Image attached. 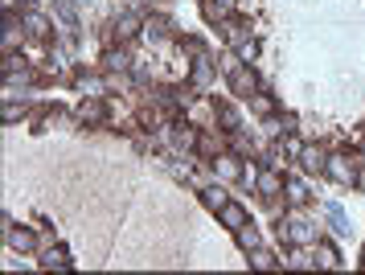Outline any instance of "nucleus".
Listing matches in <instances>:
<instances>
[{"instance_id":"nucleus-7","label":"nucleus","mask_w":365,"mask_h":275,"mask_svg":"<svg viewBox=\"0 0 365 275\" xmlns=\"http://www.w3.org/2000/svg\"><path fill=\"white\" fill-rule=\"evenodd\" d=\"M21 21H25V29H29V37H50V33H53L50 16H46V13H37V9H29V13L21 16Z\"/></svg>"},{"instance_id":"nucleus-5","label":"nucleus","mask_w":365,"mask_h":275,"mask_svg":"<svg viewBox=\"0 0 365 275\" xmlns=\"http://www.w3.org/2000/svg\"><path fill=\"white\" fill-rule=\"evenodd\" d=\"M255 189H259V194H263L267 201H275V197H279L283 189H287V185H283L279 169H263V173H259V181H255Z\"/></svg>"},{"instance_id":"nucleus-20","label":"nucleus","mask_w":365,"mask_h":275,"mask_svg":"<svg viewBox=\"0 0 365 275\" xmlns=\"http://www.w3.org/2000/svg\"><path fill=\"white\" fill-rule=\"evenodd\" d=\"M308 185H304V181H287V206H304V201H308Z\"/></svg>"},{"instance_id":"nucleus-34","label":"nucleus","mask_w":365,"mask_h":275,"mask_svg":"<svg viewBox=\"0 0 365 275\" xmlns=\"http://www.w3.org/2000/svg\"><path fill=\"white\" fill-rule=\"evenodd\" d=\"M217 4H222V9H230V4H238V0H217Z\"/></svg>"},{"instance_id":"nucleus-13","label":"nucleus","mask_w":365,"mask_h":275,"mask_svg":"<svg viewBox=\"0 0 365 275\" xmlns=\"http://www.w3.org/2000/svg\"><path fill=\"white\" fill-rule=\"evenodd\" d=\"M78 119H83V124H99V119H103V103L86 95L83 103H78Z\"/></svg>"},{"instance_id":"nucleus-33","label":"nucleus","mask_w":365,"mask_h":275,"mask_svg":"<svg viewBox=\"0 0 365 275\" xmlns=\"http://www.w3.org/2000/svg\"><path fill=\"white\" fill-rule=\"evenodd\" d=\"M0 4H4V13H13V4H17V0H0Z\"/></svg>"},{"instance_id":"nucleus-22","label":"nucleus","mask_w":365,"mask_h":275,"mask_svg":"<svg viewBox=\"0 0 365 275\" xmlns=\"http://www.w3.org/2000/svg\"><path fill=\"white\" fill-rule=\"evenodd\" d=\"M21 115H25V103H17V99H4V111H0V119H4V124H17Z\"/></svg>"},{"instance_id":"nucleus-16","label":"nucleus","mask_w":365,"mask_h":275,"mask_svg":"<svg viewBox=\"0 0 365 275\" xmlns=\"http://www.w3.org/2000/svg\"><path fill=\"white\" fill-rule=\"evenodd\" d=\"M78 91H83V95H91V99H103V95H107V82L91 79V74H78Z\"/></svg>"},{"instance_id":"nucleus-18","label":"nucleus","mask_w":365,"mask_h":275,"mask_svg":"<svg viewBox=\"0 0 365 275\" xmlns=\"http://www.w3.org/2000/svg\"><path fill=\"white\" fill-rule=\"evenodd\" d=\"M201 201H205V206H210V210H222V206H226V201H230V197H226V189H217V185H210V189H201Z\"/></svg>"},{"instance_id":"nucleus-27","label":"nucleus","mask_w":365,"mask_h":275,"mask_svg":"<svg viewBox=\"0 0 365 275\" xmlns=\"http://www.w3.org/2000/svg\"><path fill=\"white\" fill-rule=\"evenodd\" d=\"M13 70H25V58H21V54H4V62H0V74H13Z\"/></svg>"},{"instance_id":"nucleus-2","label":"nucleus","mask_w":365,"mask_h":275,"mask_svg":"<svg viewBox=\"0 0 365 275\" xmlns=\"http://www.w3.org/2000/svg\"><path fill=\"white\" fill-rule=\"evenodd\" d=\"M4 243H9V251H17V255H29L37 246V234L29 226H9L4 230Z\"/></svg>"},{"instance_id":"nucleus-11","label":"nucleus","mask_w":365,"mask_h":275,"mask_svg":"<svg viewBox=\"0 0 365 275\" xmlns=\"http://www.w3.org/2000/svg\"><path fill=\"white\" fill-rule=\"evenodd\" d=\"M316 267H324V271H332V267H341V255H336V246L332 243H316Z\"/></svg>"},{"instance_id":"nucleus-28","label":"nucleus","mask_w":365,"mask_h":275,"mask_svg":"<svg viewBox=\"0 0 365 275\" xmlns=\"http://www.w3.org/2000/svg\"><path fill=\"white\" fill-rule=\"evenodd\" d=\"M234 54H238V58H242V62H255V54H259V46H255V41H242V46H234Z\"/></svg>"},{"instance_id":"nucleus-26","label":"nucleus","mask_w":365,"mask_h":275,"mask_svg":"<svg viewBox=\"0 0 365 275\" xmlns=\"http://www.w3.org/2000/svg\"><path fill=\"white\" fill-rule=\"evenodd\" d=\"M144 37L148 41H165V21H144Z\"/></svg>"},{"instance_id":"nucleus-17","label":"nucleus","mask_w":365,"mask_h":275,"mask_svg":"<svg viewBox=\"0 0 365 275\" xmlns=\"http://www.w3.org/2000/svg\"><path fill=\"white\" fill-rule=\"evenodd\" d=\"M103 66H107V70H119V74H123V70L132 66V58H128L123 49H107V54H103Z\"/></svg>"},{"instance_id":"nucleus-25","label":"nucleus","mask_w":365,"mask_h":275,"mask_svg":"<svg viewBox=\"0 0 365 275\" xmlns=\"http://www.w3.org/2000/svg\"><path fill=\"white\" fill-rule=\"evenodd\" d=\"M201 13H205V21H222V16H226V9H222L217 0H201Z\"/></svg>"},{"instance_id":"nucleus-4","label":"nucleus","mask_w":365,"mask_h":275,"mask_svg":"<svg viewBox=\"0 0 365 275\" xmlns=\"http://www.w3.org/2000/svg\"><path fill=\"white\" fill-rule=\"evenodd\" d=\"M217 222H222L226 230H234V234H238V230L250 222V214H247V206H238V201H226V206L217 210Z\"/></svg>"},{"instance_id":"nucleus-15","label":"nucleus","mask_w":365,"mask_h":275,"mask_svg":"<svg viewBox=\"0 0 365 275\" xmlns=\"http://www.w3.org/2000/svg\"><path fill=\"white\" fill-rule=\"evenodd\" d=\"M217 124H222L226 131H238V124H242L238 107H230V103H217Z\"/></svg>"},{"instance_id":"nucleus-23","label":"nucleus","mask_w":365,"mask_h":275,"mask_svg":"<svg viewBox=\"0 0 365 275\" xmlns=\"http://www.w3.org/2000/svg\"><path fill=\"white\" fill-rule=\"evenodd\" d=\"M58 21L66 25V33L78 29V16H74V9H70V0H62V4H58Z\"/></svg>"},{"instance_id":"nucleus-9","label":"nucleus","mask_w":365,"mask_h":275,"mask_svg":"<svg viewBox=\"0 0 365 275\" xmlns=\"http://www.w3.org/2000/svg\"><path fill=\"white\" fill-rule=\"evenodd\" d=\"M299 164H304V173H324V169H329V156H324V152H320V148H304V152H299Z\"/></svg>"},{"instance_id":"nucleus-10","label":"nucleus","mask_w":365,"mask_h":275,"mask_svg":"<svg viewBox=\"0 0 365 275\" xmlns=\"http://www.w3.org/2000/svg\"><path fill=\"white\" fill-rule=\"evenodd\" d=\"M230 86H234V95H255V86H259V79H255V70H234L230 74Z\"/></svg>"},{"instance_id":"nucleus-30","label":"nucleus","mask_w":365,"mask_h":275,"mask_svg":"<svg viewBox=\"0 0 365 275\" xmlns=\"http://www.w3.org/2000/svg\"><path fill=\"white\" fill-rule=\"evenodd\" d=\"M197 148H201V156H217V140H214V136H201Z\"/></svg>"},{"instance_id":"nucleus-21","label":"nucleus","mask_w":365,"mask_h":275,"mask_svg":"<svg viewBox=\"0 0 365 275\" xmlns=\"http://www.w3.org/2000/svg\"><path fill=\"white\" fill-rule=\"evenodd\" d=\"M238 246H242V251H255V246H263V239H259V230L250 226V222H247L242 230H238Z\"/></svg>"},{"instance_id":"nucleus-32","label":"nucleus","mask_w":365,"mask_h":275,"mask_svg":"<svg viewBox=\"0 0 365 275\" xmlns=\"http://www.w3.org/2000/svg\"><path fill=\"white\" fill-rule=\"evenodd\" d=\"M234 152H238V156H247V152H250L247 136H238V131H234Z\"/></svg>"},{"instance_id":"nucleus-14","label":"nucleus","mask_w":365,"mask_h":275,"mask_svg":"<svg viewBox=\"0 0 365 275\" xmlns=\"http://www.w3.org/2000/svg\"><path fill=\"white\" fill-rule=\"evenodd\" d=\"M250 267H255V271H275L279 259H275L271 251H263V246H255V251H250Z\"/></svg>"},{"instance_id":"nucleus-3","label":"nucleus","mask_w":365,"mask_h":275,"mask_svg":"<svg viewBox=\"0 0 365 275\" xmlns=\"http://www.w3.org/2000/svg\"><path fill=\"white\" fill-rule=\"evenodd\" d=\"M214 177H217V181H242L238 152H217V156H214Z\"/></svg>"},{"instance_id":"nucleus-12","label":"nucleus","mask_w":365,"mask_h":275,"mask_svg":"<svg viewBox=\"0 0 365 275\" xmlns=\"http://www.w3.org/2000/svg\"><path fill=\"white\" fill-rule=\"evenodd\" d=\"M41 267H50V271H66V267H70V255L62 251V246H50V251L41 255Z\"/></svg>"},{"instance_id":"nucleus-29","label":"nucleus","mask_w":365,"mask_h":275,"mask_svg":"<svg viewBox=\"0 0 365 275\" xmlns=\"http://www.w3.org/2000/svg\"><path fill=\"white\" fill-rule=\"evenodd\" d=\"M283 152H287L292 161H299V152H304V144H299L296 136H287V140H283Z\"/></svg>"},{"instance_id":"nucleus-6","label":"nucleus","mask_w":365,"mask_h":275,"mask_svg":"<svg viewBox=\"0 0 365 275\" xmlns=\"http://www.w3.org/2000/svg\"><path fill=\"white\" fill-rule=\"evenodd\" d=\"M283 226H287V243H296V246H312L316 243V226H312V222L292 218V222H283Z\"/></svg>"},{"instance_id":"nucleus-8","label":"nucleus","mask_w":365,"mask_h":275,"mask_svg":"<svg viewBox=\"0 0 365 275\" xmlns=\"http://www.w3.org/2000/svg\"><path fill=\"white\" fill-rule=\"evenodd\" d=\"M140 29H144V25H140V21H135L132 13H123V16H115V29H111V33H115L119 46H128V41H132V37H135Z\"/></svg>"},{"instance_id":"nucleus-24","label":"nucleus","mask_w":365,"mask_h":275,"mask_svg":"<svg viewBox=\"0 0 365 275\" xmlns=\"http://www.w3.org/2000/svg\"><path fill=\"white\" fill-rule=\"evenodd\" d=\"M247 99H250V107H255L259 115H271V111H275V99L259 95V91H255V95H247Z\"/></svg>"},{"instance_id":"nucleus-1","label":"nucleus","mask_w":365,"mask_h":275,"mask_svg":"<svg viewBox=\"0 0 365 275\" xmlns=\"http://www.w3.org/2000/svg\"><path fill=\"white\" fill-rule=\"evenodd\" d=\"M336 185H357V161H349L345 152H336V156H329V169H324Z\"/></svg>"},{"instance_id":"nucleus-19","label":"nucleus","mask_w":365,"mask_h":275,"mask_svg":"<svg viewBox=\"0 0 365 275\" xmlns=\"http://www.w3.org/2000/svg\"><path fill=\"white\" fill-rule=\"evenodd\" d=\"M222 37H226L230 46H242V41H247V29H242L238 21H222Z\"/></svg>"},{"instance_id":"nucleus-31","label":"nucleus","mask_w":365,"mask_h":275,"mask_svg":"<svg viewBox=\"0 0 365 275\" xmlns=\"http://www.w3.org/2000/svg\"><path fill=\"white\" fill-rule=\"evenodd\" d=\"M283 267H308V259H304V251H292V255L283 259Z\"/></svg>"}]
</instances>
